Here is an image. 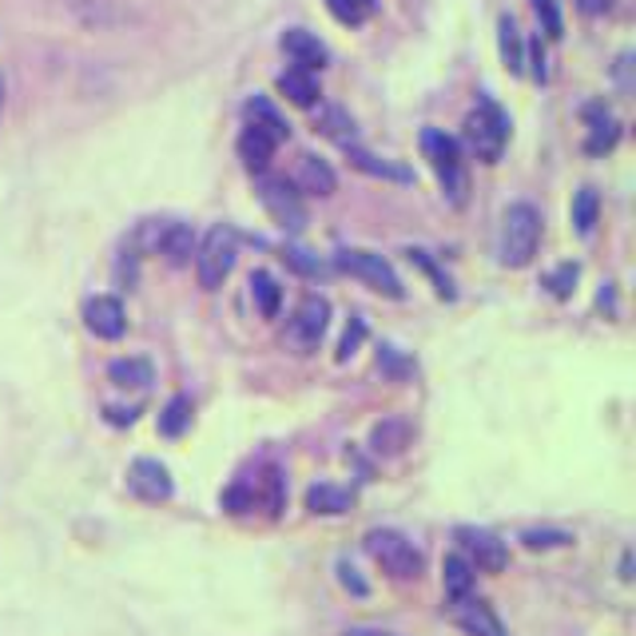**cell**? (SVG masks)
Returning a JSON list of instances; mask_svg holds the SVG:
<instances>
[{"label": "cell", "instance_id": "cell-1", "mask_svg": "<svg viewBox=\"0 0 636 636\" xmlns=\"http://www.w3.org/2000/svg\"><path fill=\"white\" fill-rule=\"evenodd\" d=\"M363 549H366V557H370L386 577H394V581H417L422 569H426L422 549H417L407 533H398V529H370L363 538Z\"/></svg>", "mask_w": 636, "mask_h": 636}, {"label": "cell", "instance_id": "cell-2", "mask_svg": "<svg viewBox=\"0 0 636 636\" xmlns=\"http://www.w3.org/2000/svg\"><path fill=\"white\" fill-rule=\"evenodd\" d=\"M422 152H426V160H429V167H434V176H438L446 199H450L454 208H466V199H470V172H466L458 140L438 132V128H426V132H422Z\"/></svg>", "mask_w": 636, "mask_h": 636}, {"label": "cell", "instance_id": "cell-3", "mask_svg": "<svg viewBox=\"0 0 636 636\" xmlns=\"http://www.w3.org/2000/svg\"><path fill=\"white\" fill-rule=\"evenodd\" d=\"M541 247V215L533 203H514L502 220V243H497V255H502L505 267H529L533 255Z\"/></svg>", "mask_w": 636, "mask_h": 636}, {"label": "cell", "instance_id": "cell-4", "mask_svg": "<svg viewBox=\"0 0 636 636\" xmlns=\"http://www.w3.org/2000/svg\"><path fill=\"white\" fill-rule=\"evenodd\" d=\"M466 143H470V152L482 164H497L502 160L505 143H509V116L490 96L478 99V108L466 116Z\"/></svg>", "mask_w": 636, "mask_h": 636}, {"label": "cell", "instance_id": "cell-5", "mask_svg": "<svg viewBox=\"0 0 636 636\" xmlns=\"http://www.w3.org/2000/svg\"><path fill=\"white\" fill-rule=\"evenodd\" d=\"M235 255H239V235H235V227H227V223L211 227L208 235H203V243L196 247L199 286H208V291L223 286V279H227L231 267H235Z\"/></svg>", "mask_w": 636, "mask_h": 636}, {"label": "cell", "instance_id": "cell-6", "mask_svg": "<svg viewBox=\"0 0 636 636\" xmlns=\"http://www.w3.org/2000/svg\"><path fill=\"white\" fill-rule=\"evenodd\" d=\"M334 267H339L342 274L358 279V283H366L370 291H378V295H386V298H402V295H407V291H402V279H398V271L386 263L382 255L358 251V247H346V251L334 255Z\"/></svg>", "mask_w": 636, "mask_h": 636}, {"label": "cell", "instance_id": "cell-7", "mask_svg": "<svg viewBox=\"0 0 636 636\" xmlns=\"http://www.w3.org/2000/svg\"><path fill=\"white\" fill-rule=\"evenodd\" d=\"M259 199H263L267 215H271L283 231H291V235H303V231H307L310 215H307V203H303V191H298L295 184H286V179H263Z\"/></svg>", "mask_w": 636, "mask_h": 636}, {"label": "cell", "instance_id": "cell-8", "mask_svg": "<svg viewBox=\"0 0 636 636\" xmlns=\"http://www.w3.org/2000/svg\"><path fill=\"white\" fill-rule=\"evenodd\" d=\"M454 541L461 545V557L470 561L473 569L505 573V565H509V545H505L497 533H490V529L458 526V529H454Z\"/></svg>", "mask_w": 636, "mask_h": 636}, {"label": "cell", "instance_id": "cell-9", "mask_svg": "<svg viewBox=\"0 0 636 636\" xmlns=\"http://www.w3.org/2000/svg\"><path fill=\"white\" fill-rule=\"evenodd\" d=\"M327 322H330V303L327 298H303L298 303V310L291 315V322H286V342L295 346V354H310L322 342V334H327Z\"/></svg>", "mask_w": 636, "mask_h": 636}, {"label": "cell", "instance_id": "cell-10", "mask_svg": "<svg viewBox=\"0 0 636 636\" xmlns=\"http://www.w3.org/2000/svg\"><path fill=\"white\" fill-rule=\"evenodd\" d=\"M128 490H132L140 502H167L176 494V482H172V470L155 458H136L132 470H128Z\"/></svg>", "mask_w": 636, "mask_h": 636}, {"label": "cell", "instance_id": "cell-11", "mask_svg": "<svg viewBox=\"0 0 636 636\" xmlns=\"http://www.w3.org/2000/svg\"><path fill=\"white\" fill-rule=\"evenodd\" d=\"M84 327L104 342H116L128 330V318H123V303L111 295H96L84 303Z\"/></svg>", "mask_w": 636, "mask_h": 636}, {"label": "cell", "instance_id": "cell-12", "mask_svg": "<svg viewBox=\"0 0 636 636\" xmlns=\"http://www.w3.org/2000/svg\"><path fill=\"white\" fill-rule=\"evenodd\" d=\"M454 621L466 636H509L502 616L494 613V604L482 601V597H466V601L454 604Z\"/></svg>", "mask_w": 636, "mask_h": 636}, {"label": "cell", "instance_id": "cell-13", "mask_svg": "<svg viewBox=\"0 0 636 636\" xmlns=\"http://www.w3.org/2000/svg\"><path fill=\"white\" fill-rule=\"evenodd\" d=\"M196 231L187 223H160V235H155V255H164L172 267H187L196 259Z\"/></svg>", "mask_w": 636, "mask_h": 636}, {"label": "cell", "instance_id": "cell-14", "mask_svg": "<svg viewBox=\"0 0 636 636\" xmlns=\"http://www.w3.org/2000/svg\"><path fill=\"white\" fill-rule=\"evenodd\" d=\"M283 52L295 60V68H307V72H315V68H322L330 60V48L315 33H307V28H286Z\"/></svg>", "mask_w": 636, "mask_h": 636}, {"label": "cell", "instance_id": "cell-15", "mask_svg": "<svg viewBox=\"0 0 636 636\" xmlns=\"http://www.w3.org/2000/svg\"><path fill=\"white\" fill-rule=\"evenodd\" d=\"M585 120H589V140H585V152L589 155L609 152L621 140V123L613 120V111L604 108V104H585Z\"/></svg>", "mask_w": 636, "mask_h": 636}, {"label": "cell", "instance_id": "cell-16", "mask_svg": "<svg viewBox=\"0 0 636 636\" xmlns=\"http://www.w3.org/2000/svg\"><path fill=\"white\" fill-rule=\"evenodd\" d=\"M473 585H478V569H473V565L461 557V553H450V557L441 561V589H446L450 604L473 597Z\"/></svg>", "mask_w": 636, "mask_h": 636}, {"label": "cell", "instance_id": "cell-17", "mask_svg": "<svg viewBox=\"0 0 636 636\" xmlns=\"http://www.w3.org/2000/svg\"><path fill=\"white\" fill-rule=\"evenodd\" d=\"M410 422L407 417H382L378 426L370 429V450L382 454V458H398V454L410 446Z\"/></svg>", "mask_w": 636, "mask_h": 636}, {"label": "cell", "instance_id": "cell-18", "mask_svg": "<svg viewBox=\"0 0 636 636\" xmlns=\"http://www.w3.org/2000/svg\"><path fill=\"white\" fill-rule=\"evenodd\" d=\"M243 111H247V128H259V132H267L274 143H283L286 136H291V123L279 116V108H274L267 96H251Z\"/></svg>", "mask_w": 636, "mask_h": 636}, {"label": "cell", "instance_id": "cell-19", "mask_svg": "<svg viewBox=\"0 0 636 636\" xmlns=\"http://www.w3.org/2000/svg\"><path fill=\"white\" fill-rule=\"evenodd\" d=\"M274 148H279V143H274L267 132H259V128H243V136H239V160H243V167H247V172H259V176H263L267 167H271Z\"/></svg>", "mask_w": 636, "mask_h": 636}, {"label": "cell", "instance_id": "cell-20", "mask_svg": "<svg viewBox=\"0 0 636 636\" xmlns=\"http://www.w3.org/2000/svg\"><path fill=\"white\" fill-rule=\"evenodd\" d=\"M354 505V494L351 490H342V485H330V482H318L307 490V509L310 514H322V517H339L346 514Z\"/></svg>", "mask_w": 636, "mask_h": 636}, {"label": "cell", "instance_id": "cell-21", "mask_svg": "<svg viewBox=\"0 0 636 636\" xmlns=\"http://www.w3.org/2000/svg\"><path fill=\"white\" fill-rule=\"evenodd\" d=\"M274 84H279V92H283L295 108H315L318 104V84H315V76H310L307 68H286Z\"/></svg>", "mask_w": 636, "mask_h": 636}, {"label": "cell", "instance_id": "cell-22", "mask_svg": "<svg viewBox=\"0 0 636 636\" xmlns=\"http://www.w3.org/2000/svg\"><path fill=\"white\" fill-rule=\"evenodd\" d=\"M351 152V164L358 167V172H366V176L374 179H390V184H414V172L402 164H390V160H378V155L363 152V148H346Z\"/></svg>", "mask_w": 636, "mask_h": 636}, {"label": "cell", "instance_id": "cell-23", "mask_svg": "<svg viewBox=\"0 0 636 636\" xmlns=\"http://www.w3.org/2000/svg\"><path fill=\"white\" fill-rule=\"evenodd\" d=\"M298 191H310V196H330L339 179L330 172L327 160H318V155H303V164H298Z\"/></svg>", "mask_w": 636, "mask_h": 636}, {"label": "cell", "instance_id": "cell-24", "mask_svg": "<svg viewBox=\"0 0 636 636\" xmlns=\"http://www.w3.org/2000/svg\"><path fill=\"white\" fill-rule=\"evenodd\" d=\"M108 378L120 390H143V386H152V363L148 358H116V363L108 366Z\"/></svg>", "mask_w": 636, "mask_h": 636}, {"label": "cell", "instance_id": "cell-25", "mask_svg": "<svg viewBox=\"0 0 636 636\" xmlns=\"http://www.w3.org/2000/svg\"><path fill=\"white\" fill-rule=\"evenodd\" d=\"M497 45H502V60L509 72H521V68H526V45H521V33H517L514 16H502V21H497Z\"/></svg>", "mask_w": 636, "mask_h": 636}, {"label": "cell", "instance_id": "cell-26", "mask_svg": "<svg viewBox=\"0 0 636 636\" xmlns=\"http://www.w3.org/2000/svg\"><path fill=\"white\" fill-rule=\"evenodd\" d=\"M597 215H601V199H597V191L592 187H581L577 196H573V227H577V235L581 239H589L592 227H597Z\"/></svg>", "mask_w": 636, "mask_h": 636}, {"label": "cell", "instance_id": "cell-27", "mask_svg": "<svg viewBox=\"0 0 636 636\" xmlns=\"http://www.w3.org/2000/svg\"><path fill=\"white\" fill-rule=\"evenodd\" d=\"M251 298H255V307H259V315L274 318L279 315V303H283V291H279V283H274L267 271H255L251 274Z\"/></svg>", "mask_w": 636, "mask_h": 636}, {"label": "cell", "instance_id": "cell-28", "mask_svg": "<svg viewBox=\"0 0 636 636\" xmlns=\"http://www.w3.org/2000/svg\"><path fill=\"white\" fill-rule=\"evenodd\" d=\"M187 426H191V398L176 394L164 410H160V434H164V438H179Z\"/></svg>", "mask_w": 636, "mask_h": 636}, {"label": "cell", "instance_id": "cell-29", "mask_svg": "<svg viewBox=\"0 0 636 636\" xmlns=\"http://www.w3.org/2000/svg\"><path fill=\"white\" fill-rule=\"evenodd\" d=\"M259 485H263V494H259V502L267 505V514L279 517L283 514V505H286V478L279 466H267L263 478H259Z\"/></svg>", "mask_w": 636, "mask_h": 636}, {"label": "cell", "instance_id": "cell-30", "mask_svg": "<svg viewBox=\"0 0 636 636\" xmlns=\"http://www.w3.org/2000/svg\"><path fill=\"white\" fill-rule=\"evenodd\" d=\"M378 0H327L330 16L339 24H346V28H358L363 21H370V12Z\"/></svg>", "mask_w": 636, "mask_h": 636}, {"label": "cell", "instance_id": "cell-31", "mask_svg": "<svg viewBox=\"0 0 636 636\" xmlns=\"http://www.w3.org/2000/svg\"><path fill=\"white\" fill-rule=\"evenodd\" d=\"M318 128H322L330 140H339L342 148H358V143H354V120L342 108H327V111H322Z\"/></svg>", "mask_w": 636, "mask_h": 636}, {"label": "cell", "instance_id": "cell-32", "mask_svg": "<svg viewBox=\"0 0 636 636\" xmlns=\"http://www.w3.org/2000/svg\"><path fill=\"white\" fill-rule=\"evenodd\" d=\"M255 505H259V490H255L251 482H235L231 490H223V509L235 517L251 514Z\"/></svg>", "mask_w": 636, "mask_h": 636}, {"label": "cell", "instance_id": "cell-33", "mask_svg": "<svg viewBox=\"0 0 636 636\" xmlns=\"http://www.w3.org/2000/svg\"><path fill=\"white\" fill-rule=\"evenodd\" d=\"M521 545L533 549V553H541V549H565L573 545V533H565V529H526Z\"/></svg>", "mask_w": 636, "mask_h": 636}, {"label": "cell", "instance_id": "cell-34", "mask_svg": "<svg viewBox=\"0 0 636 636\" xmlns=\"http://www.w3.org/2000/svg\"><path fill=\"white\" fill-rule=\"evenodd\" d=\"M533 12H538L541 33H545L549 40H561V36H565V24H561L557 0H533Z\"/></svg>", "mask_w": 636, "mask_h": 636}, {"label": "cell", "instance_id": "cell-35", "mask_svg": "<svg viewBox=\"0 0 636 636\" xmlns=\"http://www.w3.org/2000/svg\"><path fill=\"white\" fill-rule=\"evenodd\" d=\"M577 279H581V267H577V263H561L557 271L545 279V286L557 298H569L573 295V283H577Z\"/></svg>", "mask_w": 636, "mask_h": 636}, {"label": "cell", "instance_id": "cell-36", "mask_svg": "<svg viewBox=\"0 0 636 636\" xmlns=\"http://www.w3.org/2000/svg\"><path fill=\"white\" fill-rule=\"evenodd\" d=\"M363 339H366V322L363 318H351V327H346V334H342V342H339V363H346V358H354L358 354V346H363Z\"/></svg>", "mask_w": 636, "mask_h": 636}, {"label": "cell", "instance_id": "cell-37", "mask_svg": "<svg viewBox=\"0 0 636 636\" xmlns=\"http://www.w3.org/2000/svg\"><path fill=\"white\" fill-rule=\"evenodd\" d=\"M378 366H382V370L390 374L394 382H402V378H410V374H414V363H410V358H398L394 346H382V351H378Z\"/></svg>", "mask_w": 636, "mask_h": 636}, {"label": "cell", "instance_id": "cell-38", "mask_svg": "<svg viewBox=\"0 0 636 636\" xmlns=\"http://www.w3.org/2000/svg\"><path fill=\"white\" fill-rule=\"evenodd\" d=\"M283 259L291 267H295L298 274H307V279H322V274H327V263H318L315 255H310V251H298V247H295V251H286Z\"/></svg>", "mask_w": 636, "mask_h": 636}, {"label": "cell", "instance_id": "cell-39", "mask_svg": "<svg viewBox=\"0 0 636 636\" xmlns=\"http://www.w3.org/2000/svg\"><path fill=\"white\" fill-rule=\"evenodd\" d=\"M407 255H410V263H417V267H422V271L429 274V279H434V283H438V295H441V298H454L450 279H446V274H441L438 267L429 263V255H426V251H407Z\"/></svg>", "mask_w": 636, "mask_h": 636}, {"label": "cell", "instance_id": "cell-40", "mask_svg": "<svg viewBox=\"0 0 636 636\" xmlns=\"http://www.w3.org/2000/svg\"><path fill=\"white\" fill-rule=\"evenodd\" d=\"M339 585L346 592H354V597H370V585L358 577V569H354L351 561H339Z\"/></svg>", "mask_w": 636, "mask_h": 636}, {"label": "cell", "instance_id": "cell-41", "mask_svg": "<svg viewBox=\"0 0 636 636\" xmlns=\"http://www.w3.org/2000/svg\"><path fill=\"white\" fill-rule=\"evenodd\" d=\"M529 64H533V80L545 84L549 68H545V48H541V40H529Z\"/></svg>", "mask_w": 636, "mask_h": 636}, {"label": "cell", "instance_id": "cell-42", "mask_svg": "<svg viewBox=\"0 0 636 636\" xmlns=\"http://www.w3.org/2000/svg\"><path fill=\"white\" fill-rule=\"evenodd\" d=\"M136 414H140V410H120V407H108V410H104V417H108L111 426H132Z\"/></svg>", "mask_w": 636, "mask_h": 636}, {"label": "cell", "instance_id": "cell-43", "mask_svg": "<svg viewBox=\"0 0 636 636\" xmlns=\"http://www.w3.org/2000/svg\"><path fill=\"white\" fill-rule=\"evenodd\" d=\"M339 636H398V633H386V628H366V625H354V628H342Z\"/></svg>", "mask_w": 636, "mask_h": 636}, {"label": "cell", "instance_id": "cell-44", "mask_svg": "<svg viewBox=\"0 0 636 636\" xmlns=\"http://www.w3.org/2000/svg\"><path fill=\"white\" fill-rule=\"evenodd\" d=\"M577 4H581V12H589V16H597V12H604V9H609V4H613V0H577Z\"/></svg>", "mask_w": 636, "mask_h": 636}, {"label": "cell", "instance_id": "cell-45", "mask_svg": "<svg viewBox=\"0 0 636 636\" xmlns=\"http://www.w3.org/2000/svg\"><path fill=\"white\" fill-rule=\"evenodd\" d=\"M0 104H4V80H0Z\"/></svg>", "mask_w": 636, "mask_h": 636}]
</instances>
